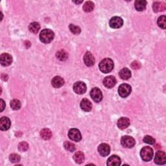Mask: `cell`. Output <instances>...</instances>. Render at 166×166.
Here are the masks:
<instances>
[{
	"instance_id": "cell-32",
	"label": "cell",
	"mask_w": 166,
	"mask_h": 166,
	"mask_svg": "<svg viewBox=\"0 0 166 166\" xmlns=\"http://www.w3.org/2000/svg\"><path fill=\"white\" fill-rule=\"evenodd\" d=\"M9 159L12 163H18L20 161V156L18 154H11L10 155Z\"/></svg>"
},
{
	"instance_id": "cell-29",
	"label": "cell",
	"mask_w": 166,
	"mask_h": 166,
	"mask_svg": "<svg viewBox=\"0 0 166 166\" xmlns=\"http://www.w3.org/2000/svg\"><path fill=\"white\" fill-rule=\"evenodd\" d=\"M158 25H159V26L162 29H165L166 28V18L164 15L161 16L160 17H159V18L158 19Z\"/></svg>"
},
{
	"instance_id": "cell-17",
	"label": "cell",
	"mask_w": 166,
	"mask_h": 166,
	"mask_svg": "<svg viewBox=\"0 0 166 166\" xmlns=\"http://www.w3.org/2000/svg\"><path fill=\"white\" fill-rule=\"evenodd\" d=\"M121 164L120 158L116 155H113L108 159L107 165L109 166H118Z\"/></svg>"
},
{
	"instance_id": "cell-5",
	"label": "cell",
	"mask_w": 166,
	"mask_h": 166,
	"mask_svg": "<svg viewBox=\"0 0 166 166\" xmlns=\"http://www.w3.org/2000/svg\"><path fill=\"white\" fill-rule=\"evenodd\" d=\"M132 91L131 86L127 84H122L118 88L119 95L121 97H128Z\"/></svg>"
},
{
	"instance_id": "cell-34",
	"label": "cell",
	"mask_w": 166,
	"mask_h": 166,
	"mask_svg": "<svg viewBox=\"0 0 166 166\" xmlns=\"http://www.w3.org/2000/svg\"><path fill=\"white\" fill-rule=\"evenodd\" d=\"M144 142L145 143H147L148 144H150V145H153L155 144V139L150 136H146L144 138Z\"/></svg>"
},
{
	"instance_id": "cell-23",
	"label": "cell",
	"mask_w": 166,
	"mask_h": 166,
	"mask_svg": "<svg viewBox=\"0 0 166 166\" xmlns=\"http://www.w3.org/2000/svg\"><path fill=\"white\" fill-rule=\"evenodd\" d=\"M73 160L77 164H82L85 160V154L81 151H78L73 155Z\"/></svg>"
},
{
	"instance_id": "cell-9",
	"label": "cell",
	"mask_w": 166,
	"mask_h": 166,
	"mask_svg": "<svg viewBox=\"0 0 166 166\" xmlns=\"http://www.w3.org/2000/svg\"><path fill=\"white\" fill-rule=\"evenodd\" d=\"M154 162L158 165H164L166 163L165 153L162 151H157L154 158Z\"/></svg>"
},
{
	"instance_id": "cell-10",
	"label": "cell",
	"mask_w": 166,
	"mask_h": 166,
	"mask_svg": "<svg viewBox=\"0 0 166 166\" xmlns=\"http://www.w3.org/2000/svg\"><path fill=\"white\" fill-rule=\"evenodd\" d=\"M68 136L71 140H73L75 142H79L82 138L81 132L77 129H70L68 132Z\"/></svg>"
},
{
	"instance_id": "cell-12",
	"label": "cell",
	"mask_w": 166,
	"mask_h": 166,
	"mask_svg": "<svg viewBox=\"0 0 166 166\" xmlns=\"http://www.w3.org/2000/svg\"><path fill=\"white\" fill-rule=\"evenodd\" d=\"M98 152L102 156H106L110 152V148L106 144H101L98 147Z\"/></svg>"
},
{
	"instance_id": "cell-35",
	"label": "cell",
	"mask_w": 166,
	"mask_h": 166,
	"mask_svg": "<svg viewBox=\"0 0 166 166\" xmlns=\"http://www.w3.org/2000/svg\"><path fill=\"white\" fill-rule=\"evenodd\" d=\"M131 67L133 68V69H135V70H138L139 69L140 67H141V64L139 63V62L138 61H134L131 64Z\"/></svg>"
},
{
	"instance_id": "cell-6",
	"label": "cell",
	"mask_w": 166,
	"mask_h": 166,
	"mask_svg": "<svg viewBox=\"0 0 166 166\" xmlns=\"http://www.w3.org/2000/svg\"><path fill=\"white\" fill-rule=\"evenodd\" d=\"M121 145L126 148H132L135 145L134 139L129 136H124L121 139Z\"/></svg>"
},
{
	"instance_id": "cell-33",
	"label": "cell",
	"mask_w": 166,
	"mask_h": 166,
	"mask_svg": "<svg viewBox=\"0 0 166 166\" xmlns=\"http://www.w3.org/2000/svg\"><path fill=\"white\" fill-rule=\"evenodd\" d=\"M18 149L21 151H26L29 149V144L27 142H21L18 145Z\"/></svg>"
},
{
	"instance_id": "cell-26",
	"label": "cell",
	"mask_w": 166,
	"mask_h": 166,
	"mask_svg": "<svg viewBox=\"0 0 166 166\" xmlns=\"http://www.w3.org/2000/svg\"><path fill=\"white\" fill-rule=\"evenodd\" d=\"M83 10H84L86 12H92L94 9V3L92 2H86L82 7Z\"/></svg>"
},
{
	"instance_id": "cell-24",
	"label": "cell",
	"mask_w": 166,
	"mask_h": 166,
	"mask_svg": "<svg viewBox=\"0 0 166 166\" xmlns=\"http://www.w3.org/2000/svg\"><path fill=\"white\" fill-rule=\"evenodd\" d=\"M40 136L44 140H49L52 137V132L49 129H44L40 132Z\"/></svg>"
},
{
	"instance_id": "cell-8",
	"label": "cell",
	"mask_w": 166,
	"mask_h": 166,
	"mask_svg": "<svg viewBox=\"0 0 166 166\" xmlns=\"http://www.w3.org/2000/svg\"><path fill=\"white\" fill-rule=\"evenodd\" d=\"M110 26L113 29H119L123 25V20L121 18L115 16L110 19L109 22Z\"/></svg>"
},
{
	"instance_id": "cell-31",
	"label": "cell",
	"mask_w": 166,
	"mask_h": 166,
	"mask_svg": "<svg viewBox=\"0 0 166 166\" xmlns=\"http://www.w3.org/2000/svg\"><path fill=\"white\" fill-rule=\"evenodd\" d=\"M69 29L73 34H75V35H79L81 32L80 27L77 26H75V25H73V24L70 25Z\"/></svg>"
},
{
	"instance_id": "cell-16",
	"label": "cell",
	"mask_w": 166,
	"mask_h": 166,
	"mask_svg": "<svg viewBox=\"0 0 166 166\" xmlns=\"http://www.w3.org/2000/svg\"><path fill=\"white\" fill-rule=\"evenodd\" d=\"M80 106L81 108V109L82 110H84L85 112H90L92 110V105L91 103V102L88 100V99L85 98L83 99L81 102Z\"/></svg>"
},
{
	"instance_id": "cell-37",
	"label": "cell",
	"mask_w": 166,
	"mask_h": 166,
	"mask_svg": "<svg viewBox=\"0 0 166 166\" xmlns=\"http://www.w3.org/2000/svg\"><path fill=\"white\" fill-rule=\"evenodd\" d=\"M76 2V3H81L82 2V1H81V2Z\"/></svg>"
},
{
	"instance_id": "cell-4",
	"label": "cell",
	"mask_w": 166,
	"mask_h": 166,
	"mask_svg": "<svg viewBox=\"0 0 166 166\" xmlns=\"http://www.w3.org/2000/svg\"><path fill=\"white\" fill-rule=\"evenodd\" d=\"M73 90L77 94H84L86 92V85L84 82H76L73 85Z\"/></svg>"
},
{
	"instance_id": "cell-1",
	"label": "cell",
	"mask_w": 166,
	"mask_h": 166,
	"mask_svg": "<svg viewBox=\"0 0 166 166\" xmlns=\"http://www.w3.org/2000/svg\"><path fill=\"white\" fill-rule=\"evenodd\" d=\"M54 32L52 30L46 29L41 31L40 34V40L44 44L50 43L54 38Z\"/></svg>"
},
{
	"instance_id": "cell-20",
	"label": "cell",
	"mask_w": 166,
	"mask_h": 166,
	"mask_svg": "<svg viewBox=\"0 0 166 166\" xmlns=\"http://www.w3.org/2000/svg\"><path fill=\"white\" fill-rule=\"evenodd\" d=\"M153 8L155 12H159L165 11L166 9V6L165 4L163 2H154L153 3Z\"/></svg>"
},
{
	"instance_id": "cell-36",
	"label": "cell",
	"mask_w": 166,
	"mask_h": 166,
	"mask_svg": "<svg viewBox=\"0 0 166 166\" xmlns=\"http://www.w3.org/2000/svg\"><path fill=\"white\" fill-rule=\"evenodd\" d=\"M5 107V103L4 102V101L2 99H1V112H3L4 109Z\"/></svg>"
},
{
	"instance_id": "cell-22",
	"label": "cell",
	"mask_w": 166,
	"mask_h": 166,
	"mask_svg": "<svg viewBox=\"0 0 166 166\" xmlns=\"http://www.w3.org/2000/svg\"><path fill=\"white\" fill-rule=\"evenodd\" d=\"M120 76L123 80H127L131 77V72L130 70L127 68H124L120 71Z\"/></svg>"
},
{
	"instance_id": "cell-15",
	"label": "cell",
	"mask_w": 166,
	"mask_h": 166,
	"mask_svg": "<svg viewBox=\"0 0 166 166\" xmlns=\"http://www.w3.org/2000/svg\"><path fill=\"white\" fill-rule=\"evenodd\" d=\"M83 60H84V62L87 66H92L95 64L94 56L89 51L85 53Z\"/></svg>"
},
{
	"instance_id": "cell-28",
	"label": "cell",
	"mask_w": 166,
	"mask_h": 166,
	"mask_svg": "<svg viewBox=\"0 0 166 166\" xmlns=\"http://www.w3.org/2000/svg\"><path fill=\"white\" fill-rule=\"evenodd\" d=\"M11 107L14 110H18L21 108V103L17 99H13L10 103Z\"/></svg>"
},
{
	"instance_id": "cell-30",
	"label": "cell",
	"mask_w": 166,
	"mask_h": 166,
	"mask_svg": "<svg viewBox=\"0 0 166 166\" xmlns=\"http://www.w3.org/2000/svg\"><path fill=\"white\" fill-rule=\"evenodd\" d=\"M64 147L66 150L69 151L70 152H73L76 150V146H75V145L73 143L70 142H66L64 144Z\"/></svg>"
},
{
	"instance_id": "cell-21",
	"label": "cell",
	"mask_w": 166,
	"mask_h": 166,
	"mask_svg": "<svg viewBox=\"0 0 166 166\" xmlns=\"http://www.w3.org/2000/svg\"><path fill=\"white\" fill-rule=\"evenodd\" d=\"M147 2L144 0H137L134 3V7L138 11H143L145 9Z\"/></svg>"
},
{
	"instance_id": "cell-19",
	"label": "cell",
	"mask_w": 166,
	"mask_h": 166,
	"mask_svg": "<svg viewBox=\"0 0 166 166\" xmlns=\"http://www.w3.org/2000/svg\"><path fill=\"white\" fill-rule=\"evenodd\" d=\"M130 125V120L128 118H121L118 121V127L121 129H125Z\"/></svg>"
},
{
	"instance_id": "cell-27",
	"label": "cell",
	"mask_w": 166,
	"mask_h": 166,
	"mask_svg": "<svg viewBox=\"0 0 166 166\" xmlns=\"http://www.w3.org/2000/svg\"><path fill=\"white\" fill-rule=\"evenodd\" d=\"M56 56L58 59H59L61 61H66V59H68V55L67 52H66V51L60 50V51H59L56 53Z\"/></svg>"
},
{
	"instance_id": "cell-11",
	"label": "cell",
	"mask_w": 166,
	"mask_h": 166,
	"mask_svg": "<svg viewBox=\"0 0 166 166\" xmlns=\"http://www.w3.org/2000/svg\"><path fill=\"white\" fill-rule=\"evenodd\" d=\"M0 62L2 65L4 66H8L12 64V57L11 55L8 53H3L0 56Z\"/></svg>"
},
{
	"instance_id": "cell-25",
	"label": "cell",
	"mask_w": 166,
	"mask_h": 166,
	"mask_svg": "<svg viewBox=\"0 0 166 166\" xmlns=\"http://www.w3.org/2000/svg\"><path fill=\"white\" fill-rule=\"evenodd\" d=\"M40 29V24L38 22H32L29 25V30L31 32L35 33V34H37V33L39 31Z\"/></svg>"
},
{
	"instance_id": "cell-7",
	"label": "cell",
	"mask_w": 166,
	"mask_h": 166,
	"mask_svg": "<svg viewBox=\"0 0 166 166\" xmlns=\"http://www.w3.org/2000/svg\"><path fill=\"white\" fill-rule=\"evenodd\" d=\"M90 96L93 100L96 103L101 101L103 99V94L101 90L97 87L92 88V90H91Z\"/></svg>"
},
{
	"instance_id": "cell-3",
	"label": "cell",
	"mask_w": 166,
	"mask_h": 166,
	"mask_svg": "<svg viewBox=\"0 0 166 166\" xmlns=\"http://www.w3.org/2000/svg\"><path fill=\"white\" fill-rule=\"evenodd\" d=\"M153 150L150 147H144L140 151V156L144 161H151L153 157Z\"/></svg>"
},
{
	"instance_id": "cell-14",
	"label": "cell",
	"mask_w": 166,
	"mask_h": 166,
	"mask_svg": "<svg viewBox=\"0 0 166 166\" xmlns=\"http://www.w3.org/2000/svg\"><path fill=\"white\" fill-rule=\"evenodd\" d=\"M11 124V123L9 118L3 116L0 119V129L2 130H7L10 128Z\"/></svg>"
},
{
	"instance_id": "cell-13",
	"label": "cell",
	"mask_w": 166,
	"mask_h": 166,
	"mask_svg": "<svg viewBox=\"0 0 166 166\" xmlns=\"http://www.w3.org/2000/svg\"><path fill=\"white\" fill-rule=\"evenodd\" d=\"M116 79L114 76H108L103 80V85L107 88H112L116 84Z\"/></svg>"
},
{
	"instance_id": "cell-18",
	"label": "cell",
	"mask_w": 166,
	"mask_h": 166,
	"mask_svg": "<svg viewBox=\"0 0 166 166\" xmlns=\"http://www.w3.org/2000/svg\"><path fill=\"white\" fill-rule=\"evenodd\" d=\"M51 84L54 88H59L64 85V80L60 76H56L52 79Z\"/></svg>"
},
{
	"instance_id": "cell-2",
	"label": "cell",
	"mask_w": 166,
	"mask_h": 166,
	"mask_svg": "<svg viewBox=\"0 0 166 166\" xmlns=\"http://www.w3.org/2000/svg\"><path fill=\"white\" fill-rule=\"evenodd\" d=\"M100 70L104 73L110 72L114 68V62L110 59H105L99 65Z\"/></svg>"
}]
</instances>
